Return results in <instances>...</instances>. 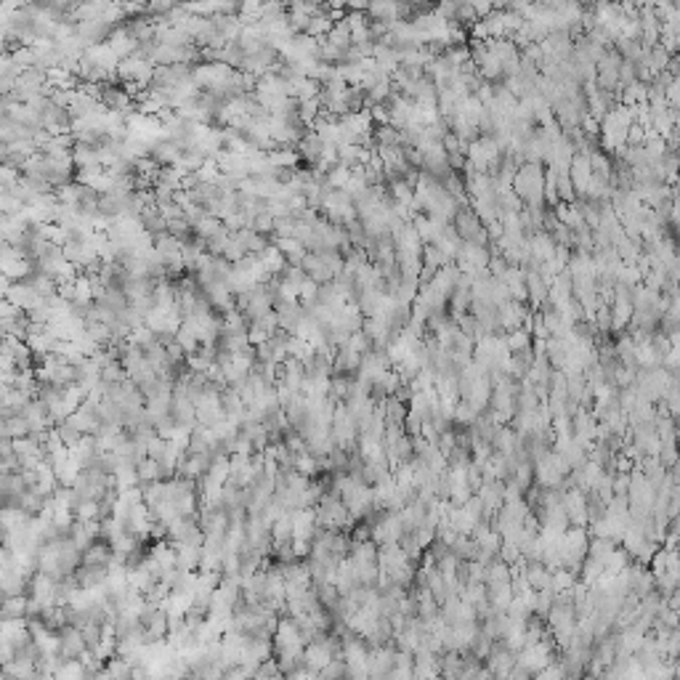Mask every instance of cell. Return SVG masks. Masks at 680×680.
<instances>
[{
	"mask_svg": "<svg viewBox=\"0 0 680 680\" xmlns=\"http://www.w3.org/2000/svg\"><path fill=\"white\" fill-rule=\"evenodd\" d=\"M300 269H303V274L309 276L311 282H316V285L332 282V276H335V271H332L330 266L316 256V253H311V250H306V256L300 258Z\"/></svg>",
	"mask_w": 680,
	"mask_h": 680,
	"instance_id": "obj_1",
	"label": "cell"
}]
</instances>
